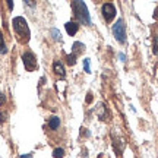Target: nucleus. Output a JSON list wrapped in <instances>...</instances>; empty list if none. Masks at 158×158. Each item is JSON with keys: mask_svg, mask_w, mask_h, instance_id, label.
Returning a JSON list of instances; mask_svg holds the SVG:
<instances>
[{"mask_svg": "<svg viewBox=\"0 0 158 158\" xmlns=\"http://www.w3.org/2000/svg\"><path fill=\"white\" fill-rule=\"evenodd\" d=\"M12 23H13V29H15V32L22 38V41H28L29 40V28H28L27 21H25V18H22V16L13 18Z\"/></svg>", "mask_w": 158, "mask_h": 158, "instance_id": "obj_1", "label": "nucleus"}, {"mask_svg": "<svg viewBox=\"0 0 158 158\" xmlns=\"http://www.w3.org/2000/svg\"><path fill=\"white\" fill-rule=\"evenodd\" d=\"M75 12H76V16H78V21L84 25H91V18L89 13H88V9H86V5L84 2H75Z\"/></svg>", "mask_w": 158, "mask_h": 158, "instance_id": "obj_2", "label": "nucleus"}, {"mask_svg": "<svg viewBox=\"0 0 158 158\" xmlns=\"http://www.w3.org/2000/svg\"><path fill=\"white\" fill-rule=\"evenodd\" d=\"M113 34L118 43H124L126 41V28H124L123 19H118L117 22L113 25Z\"/></svg>", "mask_w": 158, "mask_h": 158, "instance_id": "obj_3", "label": "nucleus"}, {"mask_svg": "<svg viewBox=\"0 0 158 158\" xmlns=\"http://www.w3.org/2000/svg\"><path fill=\"white\" fill-rule=\"evenodd\" d=\"M22 62H23L25 69H27V70H29V72H32V70H35V69H37V59H35V56L31 53V51L23 53V54H22Z\"/></svg>", "mask_w": 158, "mask_h": 158, "instance_id": "obj_4", "label": "nucleus"}, {"mask_svg": "<svg viewBox=\"0 0 158 158\" xmlns=\"http://www.w3.org/2000/svg\"><path fill=\"white\" fill-rule=\"evenodd\" d=\"M102 15H104V19L107 22H110L116 16V7L113 6V3H104L102 5Z\"/></svg>", "mask_w": 158, "mask_h": 158, "instance_id": "obj_5", "label": "nucleus"}, {"mask_svg": "<svg viewBox=\"0 0 158 158\" xmlns=\"http://www.w3.org/2000/svg\"><path fill=\"white\" fill-rule=\"evenodd\" d=\"M111 139H113V148H114V151H116V155L120 157V155H122V151H123L124 143L122 142V139H117V138L113 135H111Z\"/></svg>", "mask_w": 158, "mask_h": 158, "instance_id": "obj_6", "label": "nucleus"}, {"mask_svg": "<svg viewBox=\"0 0 158 158\" xmlns=\"http://www.w3.org/2000/svg\"><path fill=\"white\" fill-rule=\"evenodd\" d=\"M53 70H54V73L59 75L60 78H64V75H66L64 68H63V64L60 62H54V63H53Z\"/></svg>", "mask_w": 158, "mask_h": 158, "instance_id": "obj_7", "label": "nucleus"}, {"mask_svg": "<svg viewBox=\"0 0 158 158\" xmlns=\"http://www.w3.org/2000/svg\"><path fill=\"white\" fill-rule=\"evenodd\" d=\"M78 23L76 22H68L66 25H64V28H66V32H68L69 35H75L76 32H78Z\"/></svg>", "mask_w": 158, "mask_h": 158, "instance_id": "obj_8", "label": "nucleus"}, {"mask_svg": "<svg viewBox=\"0 0 158 158\" xmlns=\"http://www.w3.org/2000/svg\"><path fill=\"white\" fill-rule=\"evenodd\" d=\"M48 126H50V129H53V130L59 129V126H60V118L57 117V116H53V117L50 118V122H48Z\"/></svg>", "mask_w": 158, "mask_h": 158, "instance_id": "obj_9", "label": "nucleus"}, {"mask_svg": "<svg viewBox=\"0 0 158 158\" xmlns=\"http://www.w3.org/2000/svg\"><path fill=\"white\" fill-rule=\"evenodd\" d=\"M98 116H100V118H102V120H106V117H107V110H106V106H104V104H100V106H98Z\"/></svg>", "mask_w": 158, "mask_h": 158, "instance_id": "obj_10", "label": "nucleus"}, {"mask_svg": "<svg viewBox=\"0 0 158 158\" xmlns=\"http://www.w3.org/2000/svg\"><path fill=\"white\" fill-rule=\"evenodd\" d=\"M85 50V45L82 44V43H75L73 44V51L75 53H76V51H78V53H82V51ZM73 53V54H75Z\"/></svg>", "mask_w": 158, "mask_h": 158, "instance_id": "obj_11", "label": "nucleus"}, {"mask_svg": "<svg viewBox=\"0 0 158 158\" xmlns=\"http://www.w3.org/2000/svg\"><path fill=\"white\" fill-rule=\"evenodd\" d=\"M64 155V151H63L62 148H56L54 151H53V157L54 158H62Z\"/></svg>", "mask_w": 158, "mask_h": 158, "instance_id": "obj_12", "label": "nucleus"}, {"mask_svg": "<svg viewBox=\"0 0 158 158\" xmlns=\"http://www.w3.org/2000/svg\"><path fill=\"white\" fill-rule=\"evenodd\" d=\"M51 35H53V38L56 40V41H62V35H60V32H59V29L53 28L51 29Z\"/></svg>", "mask_w": 158, "mask_h": 158, "instance_id": "obj_13", "label": "nucleus"}, {"mask_svg": "<svg viewBox=\"0 0 158 158\" xmlns=\"http://www.w3.org/2000/svg\"><path fill=\"white\" fill-rule=\"evenodd\" d=\"M66 60H68V64L73 66L75 63H76V54H68V56H66Z\"/></svg>", "mask_w": 158, "mask_h": 158, "instance_id": "obj_14", "label": "nucleus"}, {"mask_svg": "<svg viewBox=\"0 0 158 158\" xmlns=\"http://www.w3.org/2000/svg\"><path fill=\"white\" fill-rule=\"evenodd\" d=\"M6 45H5V40H3V34H2V31H0V53H6Z\"/></svg>", "mask_w": 158, "mask_h": 158, "instance_id": "obj_15", "label": "nucleus"}, {"mask_svg": "<svg viewBox=\"0 0 158 158\" xmlns=\"http://www.w3.org/2000/svg\"><path fill=\"white\" fill-rule=\"evenodd\" d=\"M84 69L86 73H91V66H89V59H85L84 60Z\"/></svg>", "mask_w": 158, "mask_h": 158, "instance_id": "obj_16", "label": "nucleus"}, {"mask_svg": "<svg viewBox=\"0 0 158 158\" xmlns=\"http://www.w3.org/2000/svg\"><path fill=\"white\" fill-rule=\"evenodd\" d=\"M6 101V97H5V94H2V92H0V106H2V104H3V102Z\"/></svg>", "mask_w": 158, "mask_h": 158, "instance_id": "obj_17", "label": "nucleus"}, {"mask_svg": "<svg viewBox=\"0 0 158 158\" xmlns=\"http://www.w3.org/2000/svg\"><path fill=\"white\" fill-rule=\"evenodd\" d=\"M5 120H6V114H3L2 111H0V123H3Z\"/></svg>", "mask_w": 158, "mask_h": 158, "instance_id": "obj_18", "label": "nucleus"}, {"mask_svg": "<svg viewBox=\"0 0 158 158\" xmlns=\"http://www.w3.org/2000/svg\"><path fill=\"white\" fill-rule=\"evenodd\" d=\"M92 101V94H88L86 95V102H91Z\"/></svg>", "mask_w": 158, "mask_h": 158, "instance_id": "obj_19", "label": "nucleus"}, {"mask_svg": "<svg viewBox=\"0 0 158 158\" xmlns=\"http://www.w3.org/2000/svg\"><path fill=\"white\" fill-rule=\"evenodd\" d=\"M19 158H32V154H25V155H21Z\"/></svg>", "mask_w": 158, "mask_h": 158, "instance_id": "obj_20", "label": "nucleus"}, {"mask_svg": "<svg viewBox=\"0 0 158 158\" xmlns=\"http://www.w3.org/2000/svg\"><path fill=\"white\" fill-rule=\"evenodd\" d=\"M7 6H9V9H10V10H12V9H13V3H12L10 0H9V2H7Z\"/></svg>", "mask_w": 158, "mask_h": 158, "instance_id": "obj_21", "label": "nucleus"}, {"mask_svg": "<svg viewBox=\"0 0 158 158\" xmlns=\"http://www.w3.org/2000/svg\"><path fill=\"white\" fill-rule=\"evenodd\" d=\"M154 18H155V19H158V7H157V9H155V13H154Z\"/></svg>", "mask_w": 158, "mask_h": 158, "instance_id": "obj_22", "label": "nucleus"}]
</instances>
